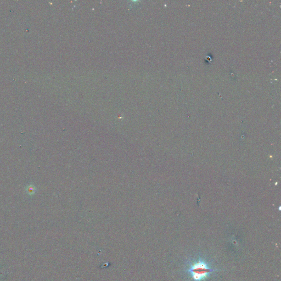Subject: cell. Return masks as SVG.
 <instances>
[{"label":"cell","instance_id":"6da1fadb","mask_svg":"<svg viewBox=\"0 0 281 281\" xmlns=\"http://www.w3.org/2000/svg\"><path fill=\"white\" fill-rule=\"evenodd\" d=\"M209 269L203 263H197L192 268V273L193 276L196 279H200L205 277Z\"/></svg>","mask_w":281,"mask_h":281}]
</instances>
